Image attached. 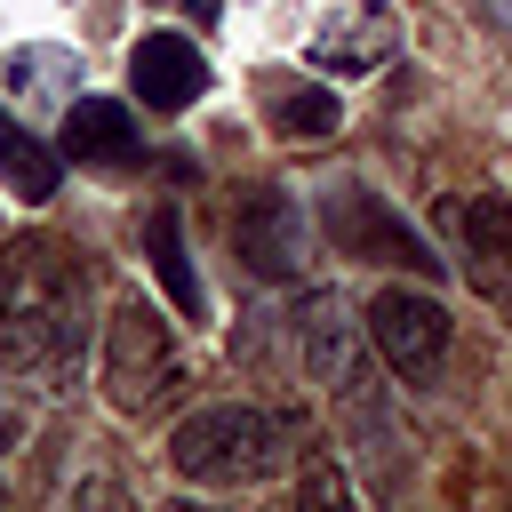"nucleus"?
<instances>
[{
	"instance_id": "obj_1",
	"label": "nucleus",
	"mask_w": 512,
	"mask_h": 512,
	"mask_svg": "<svg viewBox=\"0 0 512 512\" xmlns=\"http://www.w3.org/2000/svg\"><path fill=\"white\" fill-rule=\"evenodd\" d=\"M80 352H88V280L64 248L24 240L0 272V368L72 376Z\"/></svg>"
},
{
	"instance_id": "obj_2",
	"label": "nucleus",
	"mask_w": 512,
	"mask_h": 512,
	"mask_svg": "<svg viewBox=\"0 0 512 512\" xmlns=\"http://www.w3.org/2000/svg\"><path fill=\"white\" fill-rule=\"evenodd\" d=\"M168 464L192 480V488H256L288 464V432L272 408H248V400H216V408H192L176 432H168Z\"/></svg>"
},
{
	"instance_id": "obj_3",
	"label": "nucleus",
	"mask_w": 512,
	"mask_h": 512,
	"mask_svg": "<svg viewBox=\"0 0 512 512\" xmlns=\"http://www.w3.org/2000/svg\"><path fill=\"white\" fill-rule=\"evenodd\" d=\"M168 384H176L168 320H160L144 296L112 304V312H104V400H112L120 416H152V408L168 400Z\"/></svg>"
},
{
	"instance_id": "obj_4",
	"label": "nucleus",
	"mask_w": 512,
	"mask_h": 512,
	"mask_svg": "<svg viewBox=\"0 0 512 512\" xmlns=\"http://www.w3.org/2000/svg\"><path fill=\"white\" fill-rule=\"evenodd\" d=\"M368 344L384 352V368H400L408 384H424L448 360V312L432 296H416V288H376L368 296Z\"/></svg>"
},
{
	"instance_id": "obj_5",
	"label": "nucleus",
	"mask_w": 512,
	"mask_h": 512,
	"mask_svg": "<svg viewBox=\"0 0 512 512\" xmlns=\"http://www.w3.org/2000/svg\"><path fill=\"white\" fill-rule=\"evenodd\" d=\"M320 224H328V240H336L344 256H368V264H408V272H440V264H448V256H432V248H424L376 192H360V184H336Z\"/></svg>"
},
{
	"instance_id": "obj_6",
	"label": "nucleus",
	"mask_w": 512,
	"mask_h": 512,
	"mask_svg": "<svg viewBox=\"0 0 512 512\" xmlns=\"http://www.w3.org/2000/svg\"><path fill=\"white\" fill-rule=\"evenodd\" d=\"M392 40H400L392 0H336V8L312 24L304 64H312V72H336V80H360V72H376V64L392 56Z\"/></svg>"
},
{
	"instance_id": "obj_7",
	"label": "nucleus",
	"mask_w": 512,
	"mask_h": 512,
	"mask_svg": "<svg viewBox=\"0 0 512 512\" xmlns=\"http://www.w3.org/2000/svg\"><path fill=\"white\" fill-rule=\"evenodd\" d=\"M128 88H136V104H152V112H184V104L208 96V56H200L184 32H144V40L128 48Z\"/></svg>"
},
{
	"instance_id": "obj_8",
	"label": "nucleus",
	"mask_w": 512,
	"mask_h": 512,
	"mask_svg": "<svg viewBox=\"0 0 512 512\" xmlns=\"http://www.w3.org/2000/svg\"><path fill=\"white\" fill-rule=\"evenodd\" d=\"M456 248H464V280L480 296H512V200L504 192H472L456 208Z\"/></svg>"
},
{
	"instance_id": "obj_9",
	"label": "nucleus",
	"mask_w": 512,
	"mask_h": 512,
	"mask_svg": "<svg viewBox=\"0 0 512 512\" xmlns=\"http://www.w3.org/2000/svg\"><path fill=\"white\" fill-rule=\"evenodd\" d=\"M240 264L264 272V280H288L304 264V208L288 192H256L240 208Z\"/></svg>"
},
{
	"instance_id": "obj_10",
	"label": "nucleus",
	"mask_w": 512,
	"mask_h": 512,
	"mask_svg": "<svg viewBox=\"0 0 512 512\" xmlns=\"http://www.w3.org/2000/svg\"><path fill=\"white\" fill-rule=\"evenodd\" d=\"M256 96H264L272 128H280V136H296V144H312V136H336V128H344V104L320 88V72H264V80H256Z\"/></svg>"
},
{
	"instance_id": "obj_11",
	"label": "nucleus",
	"mask_w": 512,
	"mask_h": 512,
	"mask_svg": "<svg viewBox=\"0 0 512 512\" xmlns=\"http://www.w3.org/2000/svg\"><path fill=\"white\" fill-rule=\"evenodd\" d=\"M64 160H88V168L136 160V120H128V104H112V96L64 104Z\"/></svg>"
},
{
	"instance_id": "obj_12",
	"label": "nucleus",
	"mask_w": 512,
	"mask_h": 512,
	"mask_svg": "<svg viewBox=\"0 0 512 512\" xmlns=\"http://www.w3.org/2000/svg\"><path fill=\"white\" fill-rule=\"evenodd\" d=\"M0 184H8L16 200H32V208L64 184V152H56V144H40L8 104H0Z\"/></svg>"
},
{
	"instance_id": "obj_13",
	"label": "nucleus",
	"mask_w": 512,
	"mask_h": 512,
	"mask_svg": "<svg viewBox=\"0 0 512 512\" xmlns=\"http://www.w3.org/2000/svg\"><path fill=\"white\" fill-rule=\"evenodd\" d=\"M144 248H152V272H160L168 304L200 320V312H208V288H200V272H192V256H184V216H176V208H152V224H144Z\"/></svg>"
},
{
	"instance_id": "obj_14",
	"label": "nucleus",
	"mask_w": 512,
	"mask_h": 512,
	"mask_svg": "<svg viewBox=\"0 0 512 512\" xmlns=\"http://www.w3.org/2000/svg\"><path fill=\"white\" fill-rule=\"evenodd\" d=\"M344 496H352V488H344V472L312 456V464H304V504H344Z\"/></svg>"
},
{
	"instance_id": "obj_15",
	"label": "nucleus",
	"mask_w": 512,
	"mask_h": 512,
	"mask_svg": "<svg viewBox=\"0 0 512 512\" xmlns=\"http://www.w3.org/2000/svg\"><path fill=\"white\" fill-rule=\"evenodd\" d=\"M16 432H24V416H16V408H8V400H0V456H8V448H16Z\"/></svg>"
},
{
	"instance_id": "obj_16",
	"label": "nucleus",
	"mask_w": 512,
	"mask_h": 512,
	"mask_svg": "<svg viewBox=\"0 0 512 512\" xmlns=\"http://www.w3.org/2000/svg\"><path fill=\"white\" fill-rule=\"evenodd\" d=\"M160 8H200V0H160Z\"/></svg>"
},
{
	"instance_id": "obj_17",
	"label": "nucleus",
	"mask_w": 512,
	"mask_h": 512,
	"mask_svg": "<svg viewBox=\"0 0 512 512\" xmlns=\"http://www.w3.org/2000/svg\"><path fill=\"white\" fill-rule=\"evenodd\" d=\"M504 304H512V296H504Z\"/></svg>"
}]
</instances>
